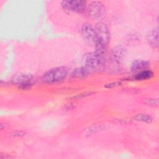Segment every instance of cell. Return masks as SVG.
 Segmentation results:
<instances>
[{
	"label": "cell",
	"mask_w": 159,
	"mask_h": 159,
	"mask_svg": "<svg viewBox=\"0 0 159 159\" xmlns=\"http://www.w3.org/2000/svg\"><path fill=\"white\" fill-rule=\"evenodd\" d=\"M104 66V58L103 55L96 52H88L83 56V67H84L89 74L100 71Z\"/></svg>",
	"instance_id": "obj_1"
},
{
	"label": "cell",
	"mask_w": 159,
	"mask_h": 159,
	"mask_svg": "<svg viewBox=\"0 0 159 159\" xmlns=\"http://www.w3.org/2000/svg\"><path fill=\"white\" fill-rule=\"evenodd\" d=\"M68 70L65 66H58L46 71L42 76V81L45 84H53L61 82L68 76Z\"/></svg>",
	"instance_id": "obj_2"
},
{
	"label": "cell",
	"mask_w": 159,
	"mask_h": 159,
	"mask_svg": "<svg viewBox=\"0 0 159 159\" xmlns=\"http://www.w3.org/2000/svg\"><path fill=\"white\" fill-rule=\"evenodd\" d=\"M86 14L90 19L97 20L104 19L106 16L104 5L100 1H92L86 6Z\"/></svg>",
	"instance_id": "obj_3"
},
{
	"label": "cell",
	"mask_w": 159,
	"mask_h": 159,
	"mask_svg": "<svg viewBox=\"0 0 159 159\" xmlns=\"http://www.w3.org/2000/svg\"><path fill=\"white\" fill-rule=\"evenodd\" d=\"M81 33L84 40L89 45H92L96 48L99 45H102L98 42L94 28L90 24L84 23L81 27Z\"/></svg>",
	"instance_id": "obj_4"
},
{
	"label": "cell",
	"mask_w": 159,
	"mask_h": 159,
	"mask_svg": "<svg viewBox=\"0 0 159 159\" xmlns=\"http://www.w3.org/2000/svg\"><path fill=\"white\" fill-rule=\"evenodd\" d=\"M62 8L68 12L82 13L86 11L87 3L83 0H68L61 2Z\"/></svg>",
	"instance_id": "obj_5"
},
{
	"label": "cell",
	"mask_w": 159,
	"mask_h": 159,
	"mask_svg": "<svg viewBox=\"0 0 159 159\" xmlns=\"http://www.w3.org/2000/svg\"><path fill=\"white\" fill-rule=\"evenodd\" d=\"M94 30L98 42L106 46L111 39V33L107 25L103 22H99L96 24Z\"/></svg>",
	"instance_id": "obj_6"
},
{
	"label": "cell",
	"mask_w": 159,
	"mask_h": 159,
	"mask_svg": "<svg viewBox=\"0 0 159 159\" xmlns=\"http://www.w3.org/2000/svg\"><path fill=\"white\" fill-rule=\"evenodd\" d=\"M111 54L113 59L116 62L120 63L125 58L127 55V50L124 46L118 45L112 48Z\"/></svg>",
	"instance_id": "obj_7"
},
{
	"label": "cell",
	"mask_w": 159,
	"mask_h": 159,
	"mask_svg": "<svg viewBox=\"0 0 159 159\" xmlns=\"http://www.w3.org/2000/svg\"><path fill=\"white\" fill-rule=\"evenodd\" d=\"M32 79H33V76L31 75L20 73V74L14 75L11 78V82L13 84L19 86L27 82L32 81Z\"/></svg>",
	"instance_id": "obj_8"
},
{
	"label": "cell",
	"mask_w": 159,
	"mask_h": 159,
	"mask_svg": "<svg viewBox=\"0 0 159 159\" xmlns=\"http://www.w3.org/2000/svg\"><path fill=\"white\" fill-rule=\"evenodd\" d=\"M149 61L144 60H134L131 65V71L132 72H139L147 68L149 66Z\"/></svg>",
	"instance_id": "obj_9"
},
{
	"label": "cell",
	"mask_w": 159,
	"mask_h": 159,
	"mask_svg": "<svg viewBox=\"0 0 159 159\" xmlns=\"http://www.w3.org/2000/svg\"><path fill=\"white\" fill-rule=\"evenodd\" d=\"M147 40L148 43L155 48L158 47V29L155 28L152 30L147 35Z\"/></svg>",
	"instance_id": "obj_10"
},
{
	"label": "cell",
	"mask_w": 159,
	"mask_h": 159,
	"mask_svg": "<svg viewBox=\"0 0 159 159\" xmlns=\"http://www.w3.org/2000/svg\"><path fill=\"white\" fill-rule=\"evenodd\" d=\"M153 76V73L150 70H144L138 72L134 76V80L137 81H143L150 79Z\"/></svg>",
	"instance_id": "obj_11"
},
{
	"label": "cell",
	"mask_w": 159,
	"mask_h": 159,
	"mask_svg": "<svg viewBox=\"0 0 159 159\" xmlns=\"http://www.w3.org/2000/svg\"><path fill=\"white\" fill-rule=\"evenodd\" d=\"M89 75V73L83 66L76 68L71 73V76L74 78H84Z\"/></svg>",
	"instance_id": "obj_12"
},
{
	"label": "cell",
	"mask_w": 159,
	"mask_h": 159,
	"mask_svg": "<svg viewBox=\"0 0 159 159\" xmlns=\"http://www.w3.org/2000/svg\"><path fill=\"white\" fill-rule=\"evenodd\" d=\"M134 119L137 121H140L147 124L151 123L153 120V118L150 115L145 113L138 114L134 117Z\"/></svg>",
	"instance_id": "obj_13"
},
{
	"label": "cell",
	"mask_w": 159,
	"mask_h": 159,
	"mask_svg": "<svg viewBox=\"0 0 159 159\" xmlns=\"http://www.w3.org/2000/svg\"><path fill=\"white\" fill-rule=\"evenodd\" d=\"M93 93H94L92 92V91L83 92V93L78 94H76V96H73L71 98L73 99H83V98H84L89 96L92 95Z\"/></svg>",
	"instance_id": "obj_14"
},
{
	"label": "cell",
	"mask_w": 159,
	"mask_h": 159,
	"mask_svg": "<svg viewBox=\"0 0 159 159\" xmlns=\"http://www.w3.org/2000/svg\"><path fill=\"white\" fill-rule=\"evenodd\" d=\"M145 102L150 106L156 107L158 105V99H147L145 101Z\"/></svg>",
	"instance_id": "obj_15"
},
{
	"label": "cell",
	"mask_w": 159,
	"mask_h": 159,
	"mask_svg": "<svg viewBox=\"0 0 159 159\" xmlns=\"http://www.w3.org/2000/svg\"><path fill=\"white\" fill-rule=\"evenodd\" d=\"M121 84H122V83L120 81H116V82H112V83L106 84L104 86V87L107 89H111V88H114L119 86Z\"/></svg>",
	"instance_id": "obj_16"
},
{
	"label": "cell",
	"mask_w": 159,
	"mask_h": 159,
	"mask_svg": "<svg viewBox=\"0 0 159 159\" xmlns=\"http://www.w3.org/2000/svg\"><path fill=\"white\" fill-rule=\"evenodd\" d=\"M11 135H12L14 137H22V136H24V135H25V132H24V131H22V130H20V131L18 130V131L14 132L12 133Z\"/></svg>",
	"instance_id": "obj_17"
}]
</instances>
